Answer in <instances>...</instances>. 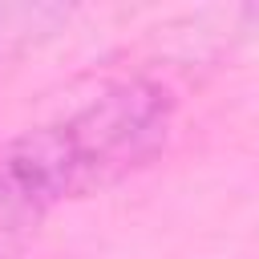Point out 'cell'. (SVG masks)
I'll return each mask as SVG.
<instances>
[{"instance_id": "obj_1", "label": "cell", "mask_w": 259, "mask_h": 259, "mask_svg": "<svg viewBox=\"0 0 259 259\" xmlns=\"http://www.w3.org/2000/svg\"><path fill=\"white\" fill-rule=\"evenodd\" d=\"M170 125V89L125 77L73 113L0 142V235L28 243L53 206L130 178L166 146Z\"/></svg>"}, {"instance_id": "obj_2", "label": "cell", "mask_w": 259, "mask_h": 259, "mask_svg": "<svg viewBox=\"0 0 259 259\" xmlns=\"http://www.w3.org/2000/svg\"><path fill=\"white\" fill-rule=\"evenodd\" d=\"M69 16L73 12L61 4H0V69L61 32Z\"/></svg>"}]
</instances>
